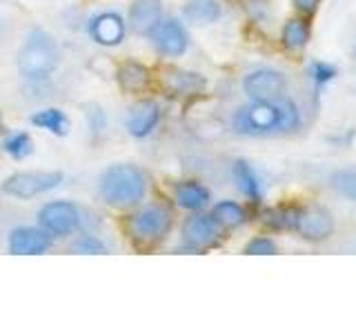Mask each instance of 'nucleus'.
<instances>
[{
	"instance_id": "f257e3e1",
	"label": "nucleus",
	"mask_w": 356,
	"mask_h": 333,
	"mask_svg": "<svg viewBox=\"0 0 356 333\" xmlns=\"http://www.w3.org/2000/svg\"><path fill=\"white\" fill-rule=\"evenodd\" d=\"M234 129L241 136H272V133H287L300 125L298 107L285 96L278 100H252L241 107L232 120Z\"/></svg>"
},
{
	"instance_id": "c85d7f7f",
	"label": "nucleus",
	"mask_w": 356,
	"mask_h": 333,
	"mask_svg": "<svg viewBox=\"0 0 356 333\" xmlns=\"http://www.w3.org/2000/svg\"><path fill=\"white\" fill-rule=\"evenodd\" d=\"M321 3H323V0H292L294 9L298 11L300 16H305V18L314 16L316 11H318V7H321Z\"/></svg>"
},
{
	"instance_id": "aec40b11",
	"label": "nucleus",
	"mask_w": 356,
	"mask_h": 333,
	"mask_svg": "<svg viewBox=\"0 0 356 333\" xmlns=\"http://www.w3.org/2000/svg\"><path fill=\"white\" fill-rule=\"evenodd\" d=\"M29 122H31L33 127L54 133V136H67V133H70V129H72V120L67 118L65 111L56 109V107L36 111V114L29 118Z\"/></svg>"
},
{
	"instance_id": "5701e85b",
	"label": "nucleus",
	"mask_w": 356,
	"mask_h": 333,
	"mask_svg": "<svg viewBox=\"0 0 356 333\" xmlns=\"http://www.w3.org/2000/svg\"><path fill=\"white\" fill-rule=\"evenodd\" d=\"M300 207H274L267 209L263 214V222L267 227L278 229V231H294L296 218H298Z\"/></svg>"
},
{
	"instance_id": "f03ea898",
	"label": "nucleus",
	"mask_w": 356,
	"mask_h": 333,
	"mask_svg": "<svg viewBox=\"0 0 356 333\" xmlns=\"http://www.w3.org/2000/svg\"><path fill=\"white\" fill-rule=\"evenodd\" d=\"M100 200L111 209H134L147 196V176L136 164H109L98 178Z\"/></svg>"
},
{
	"instance_id": "2eb2a0df",
	"label": "nucleus",
	"mask_w": 356,
	"mask_h": 333,
	"mask_svg": "<svg viewBox=\"0 0 356 333\" xmlns=\"http://www.w3.org/2000/svg\"><path fill=\"white\" fill-rule=\"evenodd\" d=\"M116 83L125 94H140L149 87L152 83V74L143 62L136 60H125L118 65L116 71Z\"/></svg>"
},
{
	"instance_id": "6e6552de",
	"label": "nucleus",
	"mask_w": 356,
	"mask_h": 333,
	"mask_svg": "<svg viewBox=\"0 0 356 333\" xmlns=\"http://www.w3.org/2000/svg\"><path fill=\"white\" fill-rule=\"evenodd\" d=\"M149 42L165 58H181L189 49V33L178 18H161L149 33Z\"/></svg>"
},
{
	"instance_id": "20e7f679",
	"label": "nucleus",
	"mask_w": 356,
	"mask_h": 333,
	"mask_svg": "<svg viewBox=\"0 0 356 333\" xmlns=\"http://www.w3.org/2000/svg\"><path fill=\"white\" fill-rule=\"evenodd\" d=\"M174 227V216L165 205H145L129 216V233L134 242L152 247L163 242Z\"/></svg>"
},
{
	"instance_id": "a211bd4d",
	"label": "nucleus",
	"mask_w": 356,
	"mask_h": 333,
	"mask_svg": "<svg viewBox=\"0 0 356 333\" xmlns=\"http://www.w3.org/2000/svg\"><path fill=\"white\" fill-rule=\"evenodd\" d=\"M232 173H234V180H236L238 191L250 200L254 205H261L263 203V185H261V178L256 176L254 166L248 160H236L232 166Z\"/></svg>"
},
{
	"instance_id": "4468645a",
	"label": "nucleus",
	"mask_w": 356,
	"mask_h": 333,
	"mask_svg": "<svg viewBox=\"0 0 356 333\" xmlns=\"http://www.w3.org/2000/svg\"><path fill=\"white\" fill-rule=\"evenodd\" d=\"M163 18V3L161 0H131L127 11V25L138 36H149L152 29L159 25Z\"/></svg>"
},
{
	"instance_id": "0eeeda50",
	"label": "nucleus",
	"mask_w": 356,
	"mask_h": 333,
	"mask_svg": "<svg viewBox=\"0 0 356 333\" xmlns=\"http://www.w3.org/2000/svg\"><path fill=\"white\" fill-rule=\"evenodd\" d=\"M222 231L225 229L211 218V214H200V211H194V216H189L183 222V247L178 251L203 253V251L211 249L214 244L220 242Z\"/></svg>"
},
{
	"instance_id": "6ab92c4d",
	"label": "nucleus",
	"mask_w": 356,
	"mask_h": 333,
	"mask_svg": "<svg viewBox=\"0 0 356 333\" xmlns=\"http://www.w3.org/2000/svg\"><path fill=\"white\" fill-rule=\"evenodd\" d=\"M222 16V3L220 0H187L183 5V18L192 25H214Z\"/></svg>"
},
{
	"instance_id": "ddd939ff",
	"label": "nucleus",
	"mask_w": 356,
	"mask_h": 333,
	"mask_svg": "<svg viewBox=\"0 0 356 333\" xmlns=\"http://www.w3.org/2000/svg\"><path fill=\"white\" fill-rule=\"evenodd\" d=\"M161 120V105L156 100H138L136 105L129 109L125 127L131 138H147L149 133L159 127Z\"/></svg>"
},
{
	"instance_id": "9d476101",
	"label": "nucleus",
	"mask_w": 356,
	"mask_h": 333,
	"mask_svg": "<svg viewBox=\"0 0 356 333\" xmlns=\"http://www.w3.org/2000/svg\"><path fill=\"white\" fill-rule=\"evenodd\" d=\"M87 33L100 47H118L125 40L127 33V20L122 18L118 11H100L94 14L87 22Z\"/></svg>"
},
{
	"instance_id": "b1692460",
	"label": "nucleus",
	"mask_w": 356,
	"mask_h": 333,
	"mask_svg": "<svg viewBox=\"0 0 356 333\" xmlns=\"http://www.w3.org/2000/svg\"><path fill=\"white\" fill-rule=\"evenodd\" d=\"M3 149L14 160H22L33 151V140L27 131H16V133H9V136L5 138Z\"/></svg>"
},
{
	"instance_id": "423d86ee",
	"label": "nucleus",
	"mask_w": 356,
	"mask_h": 333,
	"mask_svg": "<svg viewBox=\"0 0 356 333\" xmlns=\"http://www.w3.org/2000/svg\"><path fill=\"white\" fill-rule=\"evenodd\" d=\"M83 214L70 200H51L38 211V227L44 229L51 238H67L81 229Z\"/></svg>"
},
{
	"instance_id": "dca6fc26",
	"label": "nucleus",
	"mask_w": 356,
	"mask_h": 333,
	"mask_svg": "<svg viewBox=\"0 0 356 333\" xmlns=\"http://www.w3.org/2000/svg\"><path fill=\"white\" fill-rule=\"evenodd\" d=\"M163 85L170 94L174 96H194L200 94L207 87V80L196 71H185V69H170L163 76Z\"/></svg>"
},
{
	"instance_id": "1a4fd4ad",
	"label": "nucleus",
	"mask_w": 356,
	"mask_h": 333,
	"mask_svg": "<svg viewBox=\"0 0 356 333\" xmlns=\"http://www.w3.org/2000/svg\"><path fill=\"white\" fill-rule=\"evenodd\" d=\"M243 92L250 100H278L287 92V80L278 69L261 67L243 78Z\"/></svg>"
},
{
	"instance_id": "7ed1b4c3",
	"label": "nucleus",
	"mask_w": 356,
	"mask_h": 333,
	"mask_svg": "<svg viewBox=\"0 0 356 333\" xmlns=\"http://www.w3.org/2000/svg\"><path fill=\"white\" fill-rule=\"evenodd\" d=\"M60 51L56 40L42 29H31L18 51V71L31 83L47 80L58 69Z\"/></svg>"
},
{
	"instance_id": "f3484780",
	"label": "nucleus",
	"mask_w": 356,
	"mask_h": 333,
	"mask_svg": "<svg viewBox=\"0 0 356 333\" xmlns=\"http://www.w3.org/2000/svg\"><path fill=\"white\" fill-rule=\"evenodd\" d=\"M174 200L185 211H203L209 205L211 194L198 180H183L174 187Z\"/></svg>"
},
{
	"instance_id": "412c9836",
	"label": "nucleus",
	"mask_w": 356,
	"mask_h": 333,
	"mask_svg": "<svg viewBox=\"0 0 356 333\" xmlns=\"http://www.w3.org/2000/svg\"><path fill=\"white\" fill-rule=\"evenodd\" d=\"M309 36H312V29H309L307 18L298 16V18H289L283 25L281 42L289 51H300V49H305V44L309 42Z\"/></svg>"
},
{
	"instance_id": "cd10ccee",
	"label": "nucleus",
	"mask_w": 356,
	"mask_h": 333,
	"mask_svg": "<svg viewBox=\"0 0 356 333\" xmlns=\"http://www.w3.org/2000/svg\"><path fill=\"white\" fill-rule=\"evenodd\" d=\"M278 251L276 242L267 236H256L245 244V253L248 255H274Z\"/></svg>"
},
{
	"instance_id": "bb28decb",
	"label": "nucleus",
	"mask_w": 356,
	"mask_h": 333,
	"mask_svg": "<svg viewBox=\"0 0 356 333\" xmlns=\"http://www.w3.org/2000/svg\"><path fill=\"white\" fill-rule=\"evenodd\" d=\"M337 76H339V69L330 62H314L309 67V78H312V83H314L316 92H321V89L327 83H332Z\"/></svg>"
},
{
	"instance_id": "a878e982",
	"label": "nucleus",
	"mask_w": 356,
	"mask_h": 333,
	"mask_svg": "<svg viewBox=\"0 0 356 333\" xmlns=\"http://www.w3.org/2000/svg\"><path fill=\"white\" fill-rule=\"evenodd\" d=\"M332 187L337 189L341 196L350 198L356 203V171H352V169L337 171L332 176Z\"/></svg>"
},
{
	"instance_id": "f8f14e48",
	"label": "nucleus",
	"mask_w": 356,
	"mask_h": 333,
	"mask_svg": "<svg viewBox=\"0 0 356 333\" xmlns=\"http://www.w3.org/2000/svg\"><path fill=\"white\" fill-rule=\"evenodd\" d=\"M51 244L54 238L40 227H18L7 238V249L14 255H40L47 253Z\"/></svg>"
},
{
	"instance_id": "4be33fe9",
	"label": "nucleus",
	"mask_w": 356,
	"mask_h": 333,
	"mask_svg": "<svg viewBox=\"0 0 356 333\" xmlns=\"http://www.w3.org/2000/svg\"><path fill=\"white\" fill-rule=\"evenodd\" d=\"M211 218H214L222 229H236L248 222V211L243 205L234 203V200H220L211 209Z\"/></svg>"
},
{
	"instance_id": "39448f33",
	"label": "nucleus",
	"mask_w": 356,
	"mask_h": 333,
	"mask_svg": "<svg viewBox=\"0 0 356 333\" xmlns=\"http://www.w3.org/2000/svg\"><path fill=\"white\" fill-rule=\"evenodd\" d=\"M65 180L63 171H44V169H31V171H16L7 176L3 185H0V191L9 198L16 200H31L36 196H42L47 191H54L56 187H60Z\"/></svg>"
},
{
	"instance_id": "9b49d317",
	"label": "nucleus",
	"mask_w": 356,
	"mask_h": 333,
	"mask_svg": "<svg viewBox=\"0 0 356 333\" xmlns=\"http://www.w3.org/2000/svg\"><path fill=\"white\" fill-rule=\"evenodd\" d=\"M294 231L300 238H305L309 242L327 240L334 233V218L325 207H318V205L300 207Z\"/></svg>"
},
{
	"instance_id": "393cba45",
	"label": "nucleus",
	"mask_w": 356,
	"mask_h": 333,
	"mask_svg": "<svg viewBox=\"0 0 356 333\" xmlns=\"http://www.w3.org/2000/svg\"><path fill=\"white\" fill-rule=\"evenodd\" d=\"M70 251L72 253H85V255H98V253H107L105 242L92 236V233H83L78 236L72 244H70Z\"/></svg>"
}]
</instances>
